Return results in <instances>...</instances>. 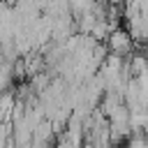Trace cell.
Instances as JSON below:
<instances>
[{"instance_id": "1", "label": "cell", "mask_w": 148, "mask_h": 148, "mask_svg": "<svg viewBox=\"0 0 148 148\" xmlns=\"http://www.w3.org/2000/svg\"><path fill=\"white\" fill-rule=\"evenodd\" d=\"M132 44H134L132 35H130L127 30H120V28H116V30L109 35V39H106L109 53H116V56H120V58L132 56Z\"/></svg>"}, {"instance_id": "2", "label": "cell", "mask_w": 148, "mask_h": 148, "mask_svg": "<svg viewBox=\"0 0 148 148\" xmlns=\"http://www.w3.org/2000/svg\"><path fill=\"white\" fill-rule=\"evenodd\" d=\"M79 148H95L92 143H83V146H79Z\"/></svg>"}]
</instances>
